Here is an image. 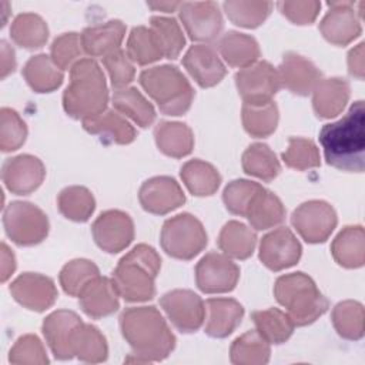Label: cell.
<instances>
[{
	"label": "cell",
	"instance_id": "484cf974",
	"mask_svg": "<svg viewBox=\"0 0 365 365\" xmlns=\"http://www.w3.org/2000/svg\"><path fill=\"white\" fill-rule=\"evenodd\" d=\"M124 36L125 26L120 20L90 26L81 33L83 50L90 57H106L115 50H120Z\"/></svg>",
	"mask_w": 365,
	"mask_h": 365
},
{
	"label": "cell",
	"instance_id": "e0dca14e",
	"mask_svg": "<svg viewBox=\"0 0 365 365\" xmlns=\"http://www.w3.org/2000/svg\"><path fill=\"white\" fill-rule=\"evenodd\" d=\"M44 177V164L30 154L7 158L1 168V178L6 188L17 195H27L36 191L41 185Z\"/></svg>",
	"mask_w": 365,
	"mask_h": 365
},
{
	"label": "cell",
	"instance_id": "e575fe53",
	"mask_svg": "<svg viewBox=\"0 0 365 365\" xmlns=\"http://www.w3.org/2000/svg\"><path fill=\"white\" fill-rule=\"evenodd\" d=\"M269 342L255 329L238 336L230 349L231 362L235 365H264L269 361Z\"/></svg>",
	"mask_w": 365,
	"mask_h": 365
},
{
	"label": "cell",
	"instance_id": "f35d334b",
	"mask_svg": "<svg viewBox=\"0 0 365 365\" xmlns=\"http://www.w3.org/2000/svg\"><path fill=\"white\" fill-rule=\"evenodd\" d=\"M57 207L61 215L76 222H86L93 215L96 201L88 188L81 185H70L60 191Z\"/></svg>",
	"mask_w": 365,
	"mask_h": 365
},
{
	"label": "cell",
	"instance_id": "30bf717a",
	"mask_svg": "<svg viewBox=\"0 0 365 365\" xmlns=\"http://www.w3.org/2000/svg\"><path fill=\"white\" fill-rule=\"evenodd\" d=\"M291 222L307 242L319 244L329 238L336 227L338 218L331 204L321 200H311L294 210Z\"/></svg>",
	"mask_w": 365,
	"mask_h": 365
},
{
	"label": "cell",
	"instance_id": "836d02e7",
	"mask_svg": "<svg viewBox=\"0 0 365 365\" xmlns=\"http://www.w3.org/2000/svg\"><path fill=\"white\" fill-rule=\"evenodd\" d=\"M255 244V232L240 221H228L218 235L220 250L227 257L235 259H247L248 257H251Z\"/></svg>",
	"mask_w": 365,
	"mask_h": 365
},
{
	"label": "cell",
	"instance_id": "680465c9",
	"mask_svg": "<svg viewBox=\"0 0 365 365\" xmlns=\"http://www.w3.org/2000/svg\"><path fill=\"white\" fill-rule=\"evenodd\" d=\"M16 269V258L11 250L1 242V282H6Z\"/></svg>",
	"mask_w": 365,
	"mask_h": 365
},
{
	"label": "cell",
	"instance_id": "7402d4cb",
	"mask_svg": "<svg viewBox=\"0 0 365 365\" xmlns=\"http://www.w3.org/2000/svg\"><path fill=\"white\" fill-rule=\"evenodd\" d=\"M281 86L297 96H308L321 80V71L308 58L297 53H285L278 67Z\"/></svg>",
	"mask_w": 365,
	"mask_h": 365
},
{
	"label": "cell",
	"instance_id": "4dcf8cb0",
	"mask_svg": "<svg viewBox=\"0 0 365 365\" xmlns=\"http://www.w3.org/2000/svg\"><path fill=\"white\" fill-rule=\"evenodd\" d=\"M23 77L36 93H51L57 90L63 80V71L53 63L51 57L37 54L27 60L23 67Z\"/></svg>",
	"mask_w": 365,
	"mask_h": 365
},
{
	"label": "cell",
	"instance_id": "816d5d0a",
	"mask_svg": "<svg viewBox=\"0 0 365 365\" xmlns=\"http://www.w3.org/2000/svg\"><path fill=\"white\" fill-rule=\"evenodd\" d=\"M50 57L53 63L60 70L71 68L78 60L83 58L84 50L81 44V34L78 33H64L54 38L50 50Z\"/></svg>",
	"mask_w": 365,
	"mask_h": 365
},
{
	"label": "cell",
	"instance_id": "ee69618b",
	"mask_svg": "<svg viewBox=\"0 0 365 365\" xmlns=\"http://www.w3.org/2000/svg\"><path fill=\"white\" fill-rule=\"evenodd\" d=\"M278 107L274 101L262 106H242V125L255 138L271 135L278 125Z\"/></svg>",
	"mask_w": 365,
	"mask_h": 365
},
{
	"label": "cell",
	"instance_id": "7a4b0ae2",
	"mask_svg": "<svg viewBox=\"0 0 365 365\" xmlns=\"http://www.w3.org/2000/svg\"><path fill=\"white\" fill-rule=\"evenodd\" d=\"M120 328L135 358L154 362L165 359L175 346V336L155 307H131L121 312Z\"/></svg>",
	"mask_w": 365,
	"mask_h": 365
},
{
	"label": "cell",
	"instance_id": "60d3db41",
	"mask_svg": "<svg viewBox=\"0 0 365 365\" xmlns=\"http://www.w3.org/2000/svg\"><path fill=\"white\" fill-rule=\"evenodd\" d=\"M251 318L255 324L257 331L269 344H282L288 341L295 327L288 314L282 312L278 308L254 311L251 314Z\"/></svg>",
	"mask_w": 365,
	"mask_h": 365
},
{
	"label": "cell",
	"instance_id": "f1b7e54d",
	"mask_svg": "<svg viewBox=\"0 0 365 365\" xmlns=\"http://www.w3.org/2000/svg\"><path fill=\"white\" fill-rule=\"evenodd\" d=\"M331 252L341 267H362L365 261V235L362 225L345 227L332 241Z\"/></svg>",
	"mask_w": 365,
	"mask_h": 365
},
{
	"label": "cell",
	"instance_id": "7dc6e473",
	"mask_svg": "<svg viewBox=\"0 0 365 365\" xmlns=\"http://www.w3.org/2000/svg\"><path fill=\"white\" fill-rule=\"evenodd\" d=\"M228 19L245 29H255L269 16L272 3L269 1H224L222 4Z\"/></svg>",
	"mask_w": 365,
	"mask_h": 365
},
{
	"label": "cell",
	"instance_id": "603a6c76",
	"mask_svg": "<svg viewBox=\"0 0 365 365\" xmlns=\"http://www.w3.org/2000/svg\"><path fill=\"white\" fill-rule=\"evenodd\" d=\"M118 292L115 291L113 281L98 275L90 281L78 295V304L81 311L94 319L108 317L114 314L118 307Z\"/></svg>",
	"mask_w": 365,
	"mask_h": 365
},
{
	"label": "cell",
	"instance_id": "d590c367",
	"mask_svg": "<svg viewBox=\"0 0 365 365\" xmlns=\"http://www.w3.org/2000/svg\"><path fill=\"white\" fill-rule=\"evenodd\" d=\"M73 355L83 362H103L107 359L108 346L100 329L91 324H81L73 336Z\"/></svg>",
	"mask_w": 365,
	"mask_h": 365
},
{
	"label": "cell",
	"instance_id": "9a60e30c",
	"mask_svg": "<svg viewBox=\"0 0 365 365\" xmlns=\"http://www.w3.org/2000/svg\"><path fill=\"white\" fill-rule=\"evenodd\" d=\"M329 11L319 23L324 38L335 46H346L362 31L355 1H328Z\"/></svg>",
	"mask_w": 365,
	"mask_h": 365
},
{
	"label": "cell",
	"instance_id": "7c38bea8",
	"mask_svg": "<svg viewBox=\"0 0 365 365\" xmlns=\"http://www.w3.org/2000/svg\"><path fill=\"white\" fill-rule=\"evenodd\" d=\"M178 13L191 40L210 43L221 34L224 21L217 3L185 1L181 3Z\"/></svg>",
	"mask_w": 365,
	"mask_h": 365
},
{
	"label": "cell",
	"instance_id": "3957f363",
	"mask_svg": "<svg viewBox=\"0 0 365 365\" xmlns=\"http://www.w3.org/2000/svg\"><path fill=\"white\" fill-rule=\"evenodd\" d=\"M108 103L106 77L98 63L81 58L70 68V83L63 94L64 111L77 120H90L103 114Z\"/></svg>",
	"mask_w": 365,
	"mask_h": 365
},
{
	"label": "cell",
	"instance_id": "4316f807",
	"mask_svg": "<svg viewBox=\"0 0 365 365\" xmlns=\"http://www.w3.org/2000/svg\"><path fill=\"white\" fill-rule=\"evenodd\" d=\"M87 133L98 135L104 143L130 144L134 141L135 128L118 111L106 110L98 117L81 121Z\"/></svg>",
	"mask_w": 365,
	"mask_h": 365
},
{
	"label": "cell",
	"instance_id": "d6a6232c",
	"mask_svg": "<svg viewBox=\"0 0 365 365\" xmlns=\"http://www.w3.org/2000/svg\"><path fill=\"white\" fill-rule=\"evenodd\" d=\"M180 175L187 190L197 197L212 195L221 184V175L217 168L197 158L187 161L181 167Z\"/></svg>",
	"mask_w": 365,
	"mask_h": 365
},
{
	"label": "cell",
	"instance_id": "8fae6325",
	"mask_svg": "<svg viewBox=\"0 0 365 365\" xmlns=\"http://www.w3.org/2000/svg\"><path fill=\"white\" fill-rule=\"evenodd\" d=\"M160 305L173 325L184 334L198 331L205 319L204 301L190 289H173L164 294Z\"/></svg>",
	"mask_w": 365,
	"mask_h": 365
},
{
	"label": "cell",
	"instance_id": "d6986e66",
	"mask_svg": "<svg viewBox=\"0 0 365 365\" xmlns=\"http://www.w3.org/2000/svg\"><path fill=\"white\" fill-rule=\"evenodd\" d=\"M138 200L145 211L164 215L180 208L185 202V195L174 178L161 175L143 182Z\"/></svg>",
	"mask_w": 365,
	"mask_h": 365
},
{
	"label": "cell",
	"instance_id": "bcb514c9",
	"mask_svg": "<svg viewBox=\"0 0 365 365\" xmlns=\"http://www.w3.org/2000/svg\"><path fill=\"white\" fill-rule=\"evenodd\" d=\"M150 29L154 31L163 56L167 58H177L185 46L182 30L175 19L153 16L150 19Z\"/></svg>",
	"mask_w": 365,
	"mask_h": 365
},
{
	"label": "cell",
	"instance_id": "681fc988",
	"mask_svg": "<svg viewBox=\"0 0 365 365\" xmlns=\"http://www.w3.org/2000/svg\"><path fill=\"white\" fill-rule=\"evenodd\" d=\"M282 160L289 168L304 171L321 164L319 151L312 140L289 137L288 148L282 153Z\"/></svg>",
	"mask_w": 365,
	"mask_h": 365
},
{
	"label": "cell",
	"instance_id": "91938a15",
	"mask_svg": "<svg viewBox=\"0 0 365 365\" xmlns=\"http://www.w3.org/2000/svg\"><path fill=\"white\" fill-rule=\"evenodd\" d=\"M147 6L154 10L171 13V11H175L177 9H180L181 3L180 1H160V3H147Z\"/></svg>",
	"mask_w": 365,
	"mask_h": 365
},
{
	"label": "cell",
	"instance_id": "ab89813d",
	"mask_svg": "<svg viewBox=\"0 0 365 365\" xmlns=\"http://www.w3.org/2000/svg\"><path fill=\"white\" fill-rule=\"evenodd\" d=\"M242 170L262 181H272L281 171L275 153L262 143L251 144L242 154Z\"/></svg>",
	"mask_w": 365,
	"mask_h": 365
},
{
	"label": "cell",
	"instance_id": "5b68a950",
	"mask_svg": "<svg viewBox=\"0 0 365 365\" xmlns=\"http://www.w3.org/2000/svg\"><path fill=\"white\" fill-rule=\"evenodd\" d=\"M277 301L288 309L295 327H305L327 312L329 302L319 292L311 277L304 272L281 275L274 285Z\"/></svg>",
	"mask_w": 365,
	"mask_h": 365
},
{
	"label": "cell",
	"instance_id": "2e32d148",
	"mask_svg": "<svg viewBox=\"0 0 365 365\" xmlns=\"http://www.w3.org/2000/svg\"><path fill=\"white\" fill-rule=\"evenodd\" d=\"M302 248L294 232L281 227L262 237L259 244V259L271 271H281L295 265Z\"/></svg>",
	"mask_w": 365,
	"mask_h": 365
},
{
	"label": "cell",
	"instance_id": "f907efd6",
	"mask_svg": "<svg viewBox=\"0 0 365 365\" xmlns=\"http://www.w3.org/2000/svg\"><path fill=\"white\" fill-rule=\"evenodd\" d=\"M0 148L3 153H10L20 148L27 137V125L17 111L1 108L0 111Z\"/></svg>",
	"mask_w": 365,
	"mask_h": 365
},
{
	"label": "cell",
	"instance_id": "cb8c5ba5",
	"mask_svg": "<svg viewBox=\"0 0 365 365\" xmlns=\"http://www.w3.org/2000/svg\"><path fill=\"white\" fill-rule=\"evenodd\" d=\"M205 307L204 332L212 338H225L232 334L244 317L242 305L232 298H210L205 301Z\"/></svg>",
	"mask_w": 365,
	"mask_h": 365
},
{
	"label": "cell",
	"instance_id": "6da1fadb",
	"mask_svg": "<svg viewBox=\"0 0 365 365\" xmlns=\"http://www.w3.org/2000/svg\"><path fill=\"white\" fill-rule=\"evenodd\" d=\"M319 143L329 165L348 173H362L365 167L364 101H355L341 120L325 124L319 131Z\"/></svg>",
	"mask_w": 365,
	"mask_h": 365
},
{
	"label": "cell",
	"instance_id": "f5cc1de1",
	"mask_svg": "<svg viewBox=\"0 0 365 365\" xmlns=\"http://www.w3.org/2000/svg\"><path fill=\"white\" fill-rule=\"evenodd\" d=\"M11 364H48L43 342L33 334L20 336L9 352Z\"/></svg>",
	"mask_w": 365,
	"mask_h": 365
},
{
	"label": "cell",
	"instance_id": "c3c4849f",
	"mask_svg": "<svg viewBox=\"0 0 365 365\" xmlns=\"http://www.w3.org/2000/svg\"><path fill=\"white\" fill-rule=\"evenodd\" d=\"M262 185L250 180H234L224 188L222 200L225 208L235 215L245 217L255 197L262 191Z\"/></svg>",
	"mask_w": 365,
	"mask_h": 365
},
{
	"label": "cell",
	"instance_id": "44dd1931",
	"mask_svg": "<svg viewBox=\"0 0 365 365\" xmlns=\"http://www.w3.org/2000/svg\"><path fill=\"white\" fill-rule=\"evenodd\" d=\"M182 64L195 83L202 88L218 84L227 73L217 51L208 44L191 46L182 57Z\"/></svg>",
	"mask_w": 365,
	"mask_h": 365
},
{
	"label": "cell",
	"instance_id": "ffe728a7",
	"mask_svg": "<svg viewBox=\"0 0 365 365\" xmlns=\"http://www.w3.org/2000/svg\"><path fill=\"white\" fill-rule=\"evenodd\" d=\"M83 324L81 318L68 309H57L46 317L43 321V335L53 355L57 359H71V342L76 329Z\"/></svg>",
	"mask_w": 365,
	"mask_h": 365
},
{
	"label": "cell",
	"instance_id": "d4e9b609",
	"mask_svg": "<svg viewBox=\"0 0 365 365\" xmlns=\"http://www.w3.org/2000/svg\"><path fill=\"white\" fill-rule=\"evenodd\" d=\"M312 93L315 114L319 118H332L342 113L349 100V83L341 77L321 78Z\"/></svg>",
	"mask_w": 365,
	"mask_h": 365
},
{
	"label": "cell",
	"instance_id": "52a82bcc",
	"mask_svg": "<svg viewBox=\"0 0 365 365\" xmlns=\"http://www.w3.org/2000/svg\"><path fill=\"white\" fill-rule=\"evenodd\" d=\"M160 242L170 257L188 261L205 248L207 232L198 218L182 212L164 222Z\"/></svg>",
	"mask_w": 365,
	"mask_h": 365
},
{
	"label": "cell",
	"instance_id": "277c9868",
	"mask_svg": "<svg viewBox=\"0 0 365 365\" xmlns=\"http://www.w3.org/2000/svg\"><path fill=\"white\" fill-rule=\"evenodd\" d=\"M160 268L161 258L157 251L147 244H138L118 261L111 281L125 301L144 302L155 295V278Z\"/></svg>",
	"mask_w": 365,
	"mask_h": 365
},
{
	"label": "cell",
	"instance_id": "8d00e7d4",
	"mask_svg": "<svg viewBox=\"0 0 365 365\" xmlns=\"http://www.w3.org/2000/svg\"><path fill=\"white\" fill-rule=\"evenodd\" d=\"M245 217L252 228L258 231L268 230L285 220V208L274 192L262 188V191L252 201Z\"/></svg>",
	"mask_w": 365,
	"mask_h": 365
},
{
	"label": "cell",
	"instance_id": "74e56055",
	"mask_svg": "<svg viewBox=\"0 0 365 365\" xmlns=\"http://www.w3.org/2000/svg\"><path fill=\"white\" fill-rule=\"evenodd\" d=\"M10 36L11 40L23 48H40L48 38V27L38 14L21 13L13 20Z\"/></svg>",
	"mask_w": 365,
	"mask_h": 365
},
{
	"label": "cell",
	"instance_id": "5bb4252c",
	"mask_svg": "<svg viewBox=\"0 0 365 365\" xmlns=\"http://www.w3.org/2000/svg\"><path fill=\"white\" fill-rule=\"evenodd\" d=\"M96 244L108 254L125 250L134 240V222L131 217L120 210L101 212L91 225Z\"/></svg>",
	"mask_w": 365,
	"mask_h": 365
},
{
	"label": "cell",
	"instance_id": "9f6ffc18",
	"mask_svg": "<svg viewBox=\"0 0 365 365\" xmlns=\"http://www.w3.org/2000/svg\"><path fill=\"white\" fill-rule=\"evenodd\" d=\"M364 43H359L348 53V71L352 77L358 80H364L365 73V53H364Z\"/></svg>",
	"mask_w": 365,
	"mask_h": 365
},
{
	"label": "cell",
	"instance_id": "8992f818",
	"mask_svg": "<svg viewBox=\"0 0 365 365\" xmlns=\"http://www.w3.org/2000/svg\"><path fill=\"white\" fill-rule=\"evenodd\" d=\"M140 84L165 115H182L191 107L194 90L175 66L163 64L144 70Z\"/></svg>",
	"mask_w": 365,
	"mask_h": 365
},
{
	"label": "cell",
	"instance_id": "f6af8a7d",
	"mask_svg": "<svg viewBox=\"0 0 365 365\" xmlns=\"http://www.w3.org/2000/svg\"><path fill=\"white\" fill-rule=\"evenodd\" d=\"M98 275H100V271L93 261L77 258L67 262L61 268L58 279L66 294L71 297H78L80 292L84 289V287Z\"/></svg>",
	"mask_w": 365,
	"mask_h": 365
},
{
	"label": "cell",
	"instance_id": "4fadbf2b",
	"mask_svg": "<svg viewBox=\"0 0 365 365\" xmlns=\"http://www.w3.org/2000/svg\"><path fill=\"white\" fill-rule=\"evenodd\" d=\"M240 268L225 254L208 252L195 267L197 287L205 294H222L235 288Z\"/></svg>",
	"mask_w": 365,
	"mask_h": 365
},
{
	"label": "cell",
	"instance_id": "7bdbcfd3",
	"mask_svg": "<svg viewBox=\"0 0 365 365\" xmlns=\"http://www.w3.org/2000/svg\"><path fill=\"white\" fill-rule=\"evenodd\" d=\"M127 56L140 66L151 64L164 57L154 31L145 26L133 27L127 38Z\"/></svg>",
	"mask_w": 365,
	"mask_h": 365
},
{
	"label": "cell",
	"instance_id": "ba28073f",
	"mask_svg": "<svg viewBox=\"0 0 365 365\" xmlns=\"http://www.w3.org/2000/svg\"><path fill=\"white\" fill-rule=\"evenodd\" d=\"M7 237L17 245L30 247L46 240L48 218L37 205L27 201L10 202L3 214Z\"/></svg>",
	"mask_w": 365,
	"mask_h": 365
},
{
	"label": "cell",
	"instance_id": "11a10c76",
	"mask_svg": "<svg viewBox=\"0 0 365 365\" xmlns=\"http://www.w3.org/2000/svg\"><path fill=\"white\" fill-rule=\"evenodd\" d=\"M279 11L294 24H311L319 10H321V3L315 0H308V1H279L278 4Z\"/></svg>",
	"mask_w": 365,
	"mask_h": 365
},
{
	"label": "cell",
	"instance_id": "f546056e",
	"mask_svg": "<svg viewBox=\"0 0 365 365\" xmlns=\"http://www.w3.org/2000/svg\"><path fill=\"white\" fill-rule=\"evenodd\" d=\"M218 50L222 58L231 67L245 68L257 63L261 51L258 43L254 37L238 33L228 31L218 40Z\"/></svg>",
	"mask_w": 365,
	"mask_h": 365
},
{
	"label": "cell",
	"instance_id": "ac0fdd59",
	"mask_svg": "<svg viewBox=\"0 0 365 365\" xmlns=\"http://www.w3.org/2000/svg\"><path fill=\"white\" fill-rule=\"evenodd\" d=\"M11 297L24 308L36 312H43L50 308L57 299V288L50 277L24 272L10 284Z\"/></svg>",
	"mask_w": 365,
	"mask_h": 365
},
{
	"label": "cell",
	"instance_id": "1f68e13d",
	"mask_svg": "<svg viewBox=\"0 0 365 365\" xmlns=\"http://www.w3.org/2000/svg\"><path fill=\"white\" fill-rule=\"evenodd\" d=\"M111 100L115 111L131 118L143 128L151 125L155 120V110L153 104L135 87L115 88Z\"/></svg>",
	"mask_w": 365,
	"mask_h": 365
},
{
	"label": "cell",
	"instance_id": "6f0895ef",
	"mask_svg": "<svg viewBox=\"0 0 365 365\" xmlns=\"http://www.w3.org/2000/svg\"><path fill=\"white\" fill-rule=\"evenodd\" d=\"M16 68V54L6 40H1V78H6Z\"/></svg>",
	"mask_w": 365,
	"mask_h": 365
},
{
	"label": "cell",
	"instance_id": "83f0119b",
	"mask_svg": "<svg viewBox=\"0 0 365 365\" xmlns=\"http://www.w3.org/2000/svg\"><path fill=\"white\" fill-rule=\"evenodd\" d=\"M158 150L173 158H182L192 151L194 135L191 128L178 121H160L154 128Z\"/></svg>",
	"mask_w": 365,
	"mask_h": 365
},
{
	"label": "cell",
	"instance_id": "9c48e42d",
	"mask_svg": "<svg viewBox=\"0 0 365 365\" xmlns=\"http://www.w3.org/2000/svg\"><path fill=\"white\" fill-rule=\"evenodd\" d=\"M235 86L244 104L262 106L272 101L281 87L278 70L268 61H257L235 74Z\"/></svg>",
	"mask_w": 365,
	"mask_h": 365
},
{
	"label": "cell",
	"instance_id": "b9f144b4",
	"mask_svg": "<svg viewBox=\"0 0 365 365\" xmlns=\"http://www.w3.org/2000/svg\"><path fill=\"white\" fill-rule=\"evenodd\" d=\"M331 318L334 328L342 338L358 341L364 336V307L361 302L346 299L336 304Z\"/></svg>",
	"mask_w": 365,
	"mask_h": 365
},
{
	"label": "cell",
	"instance_id": "94428289",
	"mask_svg": "<svg viewBox=\"0 0 365 365\" xmlns=\"http://www.w3.org/2000/svg\"><path fill=\"white\" fill-rule=\"evenodd\" d=\"M9 3L7 1H0V11L3 14V19H1V27L6 24L7 21V16H9Z\"/></svg>",
	"mask_w": 365,
	"mask_h": 365
},
{
	"label": "cell",
	"instance_id": "db71d44e",
	"mask_svg": "<svg viewBox=\"0 0 365 365\" xmlns=\"http://www.w3.org/2000/svg\"><path fill=\"white\" fill-rule=\"evenodd\" d=\"M103 64L108 71L111 84L114 88L127 87L135 76V68L131 58L124 50H115L114 53L103 57Z\"/></svg>",
	"mask_w": 365,
	"mask_h": 365
}]
</instances>
